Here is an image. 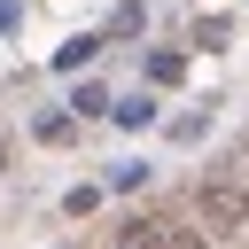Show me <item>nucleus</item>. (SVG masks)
Returning a JSON list of instances; mask_svg holds the SVG:
<instances>
[{"label": "nucleus", "mask_w": 249, "mask_h": 249, "mask_svg": "<svg viewBox=\"0 0 249 249\" xmlns=\"http://www.w3.org/2000/svg\"><path fill=\"white\" fill-rule=\"evenodd\" d=\"M109 249H202V233L187 218H171V210H132Z\"/></svg>", "instance_id": "1"}, {"label": "nucleus", "mask_w": 249, "mask_h": 249, "mask_svg": "<svg viewBox=\"0 0 249 249\" xmlns=\"http://www.w3.org/2000/svg\"><path fill=\"white\" fill-rule=\"evenodd\" d=\"M195 226L202 233H241L249 226V187L241 179H202L195 187Z\"/></svg>", "instance_id": "2"}, {"label": "nucleus", "mask_w": 249, "mask_h": 249, "mask_svg": "<svg viewBox=\"0 0 249 249\" xmlns=\"http://www.w3.org/2000/svg\"><path fill=\"white\" fill-rule=\"evenodd\" d=\"M101 47H109L101 31H78V39H62V47H54V70H86V62H93Z\"/></svg>", "instance_id": "3"}, {"label": "nucleus", "mask_w": 249, "mask_h": 249, "mask_svg": "<svg viewBox=\"0 0 249 249\" xmlns=\"http://www.w3.org/2000/svg\"><path fill=\"white\" fill-rule=\"evenodd\" d=\"M109 117H117L124 132H148V124H156V93H124V101H109Z\"/></svg>", "instance_id": "4"}, {"label": "nucleus", "mask_w": 249, "mask_h": 249, "mask_svg": "<svg viewBox=\"0 0 249 249\" xmlns=\"http://www.w3.org/2000/svg\"><path fill=\"white\" fill-rule=\"evenodd\" d=\"M179 78H187V54L179 47H156L148 54V86H179Z\"/></svg>", "instance_id": "5"}, {"label": "nucleus", "mask_w": 249, "mask_h": 249, "mask_svg": "<svg viewBox=\"0 0 249 249\" xmlns=\"http://www.w3.org/2000/svg\"><path fill=\"white\" fill-rule=\"evenodd\" d=\"M226 39H233V16H202V23H195V47H210V54H218Z\"/></svg>", "instance_id": "6"}, {"label": "nucleus", "mask_w": 249, "mask_h": 249, "mask_svg": "<svg viewBox=\"0 0 249 249\" xmlns=\"http://www.w3.org/2000/svg\"><path fill=\"white\" fill-rule=\"evenodd\" d=\"M31 132H39V140H47V148H62V140H70V132H78V124H70V117H62V109H47V117H39V124H31Z\"/></svg>", "instance_id": "7"}, {"label": "nucleus", "mask_w": 249, "mask_h": 249, "mask_svg": "<svg viewBox=\"0 0 249 249\" xmlns=\"http://www.w3.org/2000/svg\"><path fill=\"white\" fill-rule=\"evenodd\" d=\"M70 109H78V117H109V93H101V86H78Z\"/></svg>", "instance_id": "8"}, {"label": "nucleus", "mask_w": 249, "mask_h": 249, "mask_svg": "<svg viewBox=\"0 0 249 249\" xmlns=\"http://www.w3.org/2000/svg\"><path fill=\"white\" fill-rule=\"evenodd\" d=\"M210 132V109H187V117H171V140H202Z\"/></svg>", "instance_id": "9"}, {"label": "nucleus", "mask_w": 249, "mask_h": 249, "mask_svg": "<svg viewBox=\"0 0 249 249\" xmlns=\"http://www.w3.org/2000/svg\"><path fill=\"white\" fill-rule=\"evenodd\" d=\"M109 187H117V195H140V187H148V163H117Z\"/></svg>", "instance_id": "10"}, {"label": "nucleus", "mask_w": 249, "mask_h": 249, "mask_svg": "<svg viewBox=\"0 0 249 249\" xmlns=\"http://www.w3.org/2000/svg\"><path fill=\"white\" fill-rule=\"evenodd\" d=\"M132 31H140V0H124V8L109 16V39H132Z\"/></svg>", "instance_id": "11"}, {"label": "nucleus", "mask_w": 249, "mask_h": 249, "mask_svg": "<svg viewBox=\"0 0 249 249\" xmlns=\"http://www.w3.org/2000/svg\"><path fill=\"white\" fill-rule=\"evenodd\" d=\"M93 202H101V187H70V195H62V210H70V218H86Z\"/></svg>", "instance_id": "12"}, {"label": "nucleus", "mask_w": 249, "mask_h": 249, "mask_svg": "<svg viewBox=\"0 0 249 249\" xmlns=\"http://www.w3.org/2000/svg\"><path fill=\"white\" fill-rule=\"evenodd\" d=\"M0 171H8V140H0Z\"/></svg>", "instance_id": "13"}]
</instances>
